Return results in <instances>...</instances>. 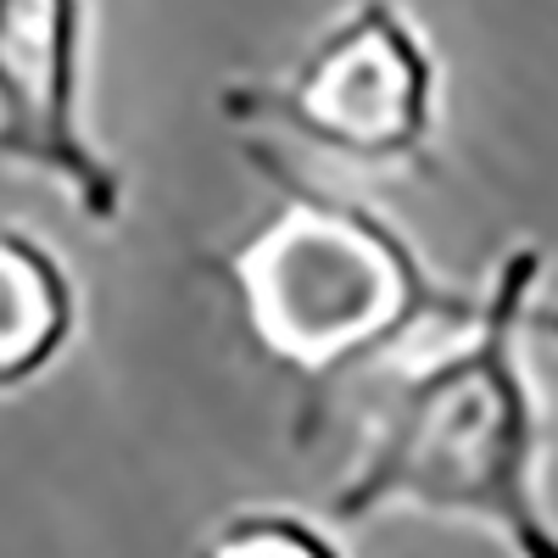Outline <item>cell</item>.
I'll use <instances>...</instances> for the list:
<instances>
[{
    "instance_id": "obj_1",
    "label": "cell",
    "mask_w": 558,
    "mask_h": 558,
    "mask_svg": "<svg viewBox=\"0 0 558 558\" xmlns=\"http://www.w3.org/2000/svg\"><path fill=\"white\" fill-rule=\"evenodd\" d=\"M547 291V252L508 246L475 313L436 336V352L402 368L380 402L352 470L330 492V520L363 525L380 514H430L492 531L508 558H558L547 508L542 397L531 380V341L558 336Z\"/></svg>"
},
{
    "instance_id": "obj_2",
    "label": "cell",
    "mask_w": 558,
    "mask_h": 558,
    "mask_svg": "<svg viewBox=\"0 0 558 558\" xmlns=\"http://www.w3.org/2000/svg\"><path fill=\"white\" fill-rule=\"evenodd\" d=\"M246 157L274 179L279 202L213 257V279L235 302L252 347L291 375L302 397L291 436L307 452L347 380L458 330L475 296L447 291L386 213L307 184L263 140H252Z\"/></svg>"
},
{
    "instance_id": "obj_3",
    "label": "cell",
    "mask_w": 558,
    "mask_h": 558,
    "mask_svg": "<svg viewBox=\"0 0 558 558\" xmlns=\"http://www.w3.org/2000/svg\"><path fill=\"white\" fill-rule=\"evenodd\" d=\"M218 112L241 134H274L352 168H430L441 62L402 0H352L279 73L229 78Z\"/></svg>"
},
{
    "instance_id": "obj_4",
    "label": "cell",
    "mask_w": 558,
    "mask_h": 558,
    "mask_svg": "<svg viewBox=\"0 0 558 558\" xmlns=\"http://www.w3.org/2000/svg\"><path fill=\"white\" fill-rule=\"evenodd\" d=\"M89 0H0V162L45 179L89 229L123 223V162L89 123Z\"/></svg>"
},
{
    "instance_id": "obj_5",
    "label": "cell",
    "mask_w": 558,
    "mask_h": 558,
    "mask_svg": "<svg viewBox=\"0 0 558 558\" xmlns=\"http://www.w3.org/2000/svg\"><path fill=\"white\" fill-rule=\"evenodd\" d=\"M78 336V286L39 235L0 223V391L51 375Z\"/></svg>"
},
{
    "instance_id": "obj_6",
    "label": "cell",
    "mask_w": 558,
    "mask_h": 558,
    "mask_svg": "<svg viewBox=\"0 0 558 558\" xmlns=\"http://www.w3.org/2000/svg\"><path fill=\"white\" fill-rule=\"evenodd\" d=\"M196 558H352L347 542L286 502H246L196 542Z\"/></svg>"
}]
</instances>
